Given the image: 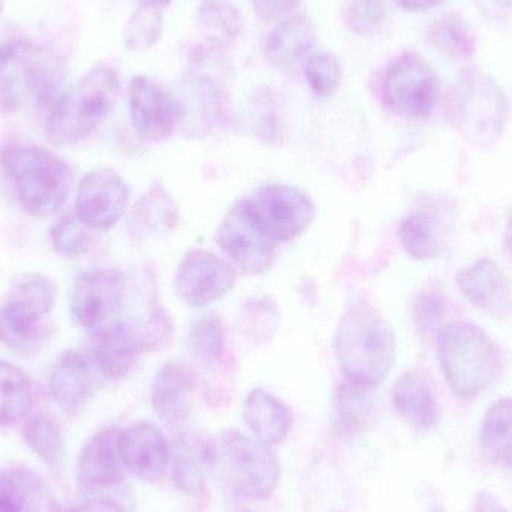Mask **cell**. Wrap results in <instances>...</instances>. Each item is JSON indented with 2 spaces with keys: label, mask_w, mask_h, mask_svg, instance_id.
I'll return each instance as SVG.
<instances>
[{
  "label": "cell",
  "mask_w": 512,
  "mask_h": 512,
  "mask_svg": "<svg viewBox=\"0 0 512 512\" xmlns=\"http://www.w3.org/2000/svg\"><path fill=\"white\" fill-rule=\"evenodd\" d=\"M51 396L65 414L77 415L93 394V375L89 363L78 352H66L54 367Z\"/></svg>",
  "instance_id": "cell-24"
},
{
  "label": "cell",
  "mask_w": 512,
  "mask_h": 512,
  "mask_svg": "<svg viewBox=\"0 0 512 512\" xmlns=\"http://www.w3.org/2000/svg\"><path fill=\"white\" fill-rule=\"evenodd\" d=\"M129 195L128 183L116 171H90L78 186L75 215L90 231H108L125 215Z\"/></svg>",
  "instance_id": "cell-14"
},
{
  "label": "cell",
  "mask_w": 512,
  "mask_h": 512,
  "mask_svg": "<svg viewBox=\"0 0 512 512\" xmlns=\"http://www.w3.org/2000/svg\"><path fill=\"white\" fill-rule=\"evenodd\" d=\"M135 209L140 221L152 230H164V228L170 230L174 228L179 218L173 198L158 186L150 189Z\"/></svg>",
  "instance_id": "cell-38"
},
{
  "label": "cell",
  "mask_w": 512,
  "mask_h": 512,
  "mask_svg": "<svg viewBox=\"0 0 512 512\" xmlns=\"http://www.w3.org/2000/svg\"><path fill=\"white\" fill-rule=\"evenodd\" d=\"M243 420L252 438L268 447L282 444L291 432L292 414L274 394L255 388L243 403Z\"/></svg>",
  "instance_id": "cell-23"
},
{
  "label": "cell",
  "mask_w": 512,
  "mask_h": 512,
  "mask_svg": "<svg viewBox=\"0 0 512 512\" xmlns=\"http://www.w3.org/2000/svg\"><path fill=\"white\" fill-rule=\"evenodd\" d=\"M89 231L77 215L62 216L51 228V246L63 258H81L87 254L92 242Z\"/></svg>",
  "instance_id": "cell-37"
},
{
  "label": "cell",
  "mask_w": 512,
  "mask_h": 512,
  "mask_svg": "<svg viewBox=\"0 0 512 512\" xmlns=\"http://www.w3.org/2000/svg\"><path fill=\"white\" fill-rule=\"evenodd\" d=\"M382 96L388 108L399 116L427 117L438 102V75L418 54H402L385 71Z\"/></svg>",
  "instance_id": "cell-10"
},
{
  "label": "cell",
  "mask_w": 512,
  "mask_h": 512,
  "mask_svg": "<svg viewBox=\"0 0 512 512\" xmlns=\"http://www.w3.org/2000/svg\"><path fill=\"white\" fill-rule=\"evenodd\" d=\"M462 294L486 312L498 313L508 300V283L504 271L493 259L481 258L457 274Z\"/></svg>",
  "instance_id": "cell-26"
},
{
  "label": "cell",
  "mask_w": 512,
  "mask_h": 512,
  "mask_svg": "<svg viewBox=\"0 0 512 512\" xmlns=\"http://www.w3.org/2000/svg\"><path fill=\"white\" fill-rule=\"evenodd\" d=\"M405 11L423 12L441 5L444 0H396Z\"/></svg>",
  "instance_id": "cell-46"
},
{
  "label": "cell",
  "mask_w": 512,
  "mask_h": 512,
  "mask_svg": "<svg viewBox=\"0 0 512 512\" xmlns=\"http://www.w3.org/2000/svg\"><path fill=\"white\" fill-rule=\"evenodd\" d=\"M120 430H99L78 456L77 480L84 489L105 490L125 480V466L119 451Z\"/></svg>",
  "instance_id": "cell-18"
},
{
  "label": "cell",
  "mask_w": 512,
  "mask_h": 512,
  "mask_svg": "<svg viewBox=\"0 0 512 512\" xmlns=\"http://www.w3.org/2000/svg\"><path fill=\"white\" fill-rule=\"evenodd\" d=\"M35 405V387L29 376L14 364L0 360V427L14 426Z\"/></svg>",
  "instance_id": "cell-30"
},
{
  "label": "cell",
  "mask_w": 512,
  "mask_h": 512,
  "mask_svg": "<svg viewBox=\"0 0 512 512\" xmlns=\"http://www.w3.org/2000/svg\"><path fill=\"white\" fill-rule=\"evenodd\" d=\"M23 438L27 447L45 465H59L65 453L62 429L50 415L38 414L27 421L23 430Z\"/></svg>",
  "instance_id": "cell-33"
},
{
  "label": "cell",
  "mask_w": 512,
  "mask_h": 512,
  "mask_svg": "<svg viewBox=\"0 0 512 512\" xmlns=\"http://www.w3.org/2000/svg\"><path fill=\"white\" fill-rule=\"evenodd\" d=\"M119 451L126 471L147 484L159 483L170 465L168 439L149 421L120 430Z\"/></svg>",
  "instance_id": "cell-16"
},
{
  "label": "cell",
  "mask_w": 512,
  "mask_h": 512,
  "mask_svg": "<svg viewBox=\"0 0 512 512\" xmlns=\"http://www.w3.org/2000/svg\"><path fill=\"white\" fill-rule=\"evenodd\" d=\"M125 279L114 270L84 273L72 286L69 313L80 327L96 331L114 322L125 301Z\"/></svg>",
  "instance_id": "cell-13"
},
{
  "label": "cell",
  "mask_w": 512,
  "mask_h": 512,
  "mask_svg": "<svg viewBox=\"0 0 512 512\" xmlns=\"http://www.w3.org/2000/svg\"><path fill=\"white\" fill-rule=\"evenodd\" d=\"M474 3L487 21L505 24L510 20L512 0H474Z\"/></svg>",
  "instance_id": "cell-43"
},
{
  "label": "cell",
  "mask_w": 512,
  "mask_h": 512,
  "mask_svg": "<svg viewBox=\"0 0 512 512\" xmlns=\"http://www.w3.org/2000/svg\"><path fill=\"white\" fill-rule=\"evenodd\" d=\"M129 114L135 134L149 143L168 140L183 123L179 96L144 75L129 84Z\"/></svg>",
  "instance_id": "cell-11"
},
{
  "label": "cell",
  "mask_w": 512,
  "mask_h": 512,
  "mask_svg": "<svg viewBox=\"0 0 512 512\" xmlns=\"http://www.w3.org/2000/svg\"><path fill=\"white\" fill-rule=\"evenodd\" d=\"M399 240L406 254L415 259H433L444 254V227L441 219L429 212H417L403 219Z\"/></svg>",
  "instance_id": "cell-29"
},
{
  "label": "cell",
  "mask_w": 512,
  "mask_h": 512,
  "mask_svg": "<svg viewBox=\"0 0 512 512\" xmlns=\"http://www.w3.org/2000/svg\"><path fill=\"white\" fill-rule=\"evenodd\" d=\"M255 14L262 21H280L300 6L301 0H251Z\"/></svg>",
  "instance_id": "cell-42"
},
{
  "label": "cell",
  "mask_w": 512,
  "mask_h": 512,
  "mask_svg": "<svg viewBox=\"0 0 512 512\" xmlns=\"http://www.w3.org/2000/svg\"><path fill=\"white\" fill-rule=\"evenodd\" d=\"M206 462L222 489L239 501H267L282 474L273 448L237 430L207 442Z\"/></svg>",
  "instance_id": "cell-3"
},
{
  "label": "cell",
  "mask_w": 512,
  "mask_h": 512,
  "mask_svg": "<svg viewBox=\"0 0 512 512\" xmlns=\"http://www.w3.org/2000/svg\"><path fill=\"white\" fill-rule=\"evenodd\" d=\"M216 242L233 264L246 274L265 273L276 258V243L258 227L245 203L228 210L219 225Z\"/></svg>",
  "instance_id": "cell-12"
},
{
  "label": "cell",
  "mask_w": 512,
  "mask_h": 512,
  "mask_svg": "<svg viewBox=\"0 0 512 512\" xmlns=\"http://www.w3.org/2000/svg\"><path fill=\"white\" fill-rule=\"evenodd\" d=\"M237 282V271L224 259L207 251H192L180 262L174 288L180 300L206 307L224 298Z\"/></svg>",
  "instance_id": "cell-15"
},
{
  "label": "cell",
  "mask_w": 512,
  "mask_h": 512,
  "mask_svg": "<svg viewBox=\"0 0 512 512\" xmlns=\"http://www.w3.org/2000/svg\"><path fill=\"white\" fill-rule=\"evenodd\" d=\"M207 442L198 456H195V451L189 444H183L185 451H179L174 456L173 481L177 489L185 495L201 496L206 493L207 475L204 466H207Z\"/></svg>",
  "instance_id": "cell-36"
},
{
  "label": "cell",
  "mask_w": 512,
  "mask_h": 512,
  "mask_svg": "<svg viewBox=\"0 0 512 512\" xmlns=\"http://www.w3.org/2000/svg\"><path fill=\"white\" fill-rule=\"evenodd\" d=\"M397 415L417 430H432L439 423V403L435 385L426 373L408 370L393 387Z\"/></svg>",
  "instance_id": "cell-21"
},
{
  "label": "cell",
  "mask_w": 512,
  "mask_h": 512,
  "mask_svg": "<svg viewBox=\"0 0 512 512\" xmlns=\"http://www.w3.org/2000/svg\"><path fill=\"white\" fill-rule=\"evenodd\" d=\"M316 33L306 15L295 14L280 20L268 33L265 56L279 68L297 65L315 45Z\"/></svg>",
  "instance_id": "cell-25"
},
{
  "label": "cell",
  "mask_w": 512,
  "mask_h": 512,
  "mask_svg": "<svg viewBox=\"0 0 512 512\" xmlns=\"http://www.w3.org/2000/svg\"><path fill=\"white\" fill-rule=\"evenodd\" d=\"M504 243L505 246H507L508 251H510L512 255V216L510 218V221L507 222V227H505Z\"/></svg>",
  "instance_id": "cell-47"
},
{
  "label": "cell",
  "mask_w": 512,
  "mask_h": 512,
  "mask_svg": "<svg viewBox=\"0 0 512 512\" xmlns=\"http://www.w3.org/2000/svg\"><path fill=\"white\" fill-rule=\"evenodd\" d=\"M448 117L460 137L475 149H492L504 135L508 99L498 81L477 68H469L451 87Z\"/></svg>",
  "instance_id": "cell-7"
},
{
  "label": "cell",
  "mask_w": 512,
  "mask_h": 512,
  "mask_svg": "<svg viewBox=\"0 0 512 512\" xmlns=\"http://www.w3.org/2000/svg\"><path fill=\"white\" fill-rule=\"evenodd\" d=\"M162 8L140 3L129 18L123 32V42L129 51H146L155 47L162 36Z\"/></svg>",
  "instance_id": "cell-34"
},
{
  "label": "cell",
  "mask_w": 512,
  "mask_h": 512,
  "mask_svg": "<svg viewBox=\"0 0 512 512\" xmlns=\"http://www.w3.org/2000/svg\"><path fill=\"white\" fill-rule=\"evenodd\" d=\"M0 512H59L51 487L27 468L0 469Z\"/></svg>",
  "instance_id": "cell-22"
},
{
  "label": "cell",
  "mask_w": 512,
  "mask_h": 512,
  "mask_svg": "<svg viewBox=\"0 0 512 512\" xmlns=\"http://www.w3.org/2000/svg\"><path fill=\"white\" fill-rule=\"evenodd\" d=\"M65 63L54 51L27 39L0 45V104L11 111H48L62 95Z\"/></svg>",
  "instance_id": "cell-2"
},
{
  "label": "cell",
  "mask_w": 512,
  "mask_h": 512,
  "mask_svg": "<svg viewBox=\"0 0 512 512\" xmlns=\"http://www.w3.org/2000/svg\"><path fill=\"white\" fill-rule=\"evenodd\" d=\"M195 387L197 379L191 367L180 361H168L153 379L150 393L153 411L168 426H180L191 412Z\"/></svg>",
  "instance_id": "cell-19"
},
{
  "label": "cell",
  "mask_w": 512,
  "mask_h": 512,
  "mask_svg": "<svg viewBox=\"0 0 512 512\" xmlns=\"http://www.w3.org/2000/svg\"><path fill=\"white\" fill-rule=\"evenodd\" d=\"M375 415L372 388L348 384L337 388L333 400L334 432L342 438H354L363 433Z\"/></svg>",
  "instance_id": "cell-27"
},
{
  "label": "cell",
  "mask_w": 512,
  "mask_h": 512,
  "mask_svg": "<svg viewBox=\"0 0 512 512\" xmlns=\"http://www.w3.org/2000/svg\"><path fill=\"white\" fill-rule=\"evenodd\" d=\"M304 512H354L351 484L334 460L319 457L307 469Z\"/></svg>",
  "instance_id": "cell-20"
},
{
  "label": "cell",
  "mask_w": 512,
  "mask_h": 512,
  "mask_svg": "<svg viewBox=\"0 0 512 512\" xmlns=\"http://www.w3.org/2000/svg\"><path fill=\"white\" fill-rule=\"evenodd\" d=\"M480 447L489 462L512 466V397L489 406L480 429Z\"/></svg>",
  "instance_id": "cell-28"
},
{
  "label": "cell",
  "mask_w": 512,
  "mask_h": 512,
  "mask_svg": "<svg viewBox=\"0 0 512 512\" xmlns=\"http://www.w3.org/2000/svg\"><path fill=\"white\" fill-rule=\"evenodd\" d=\"M0 167L11 180L18 203L27 215L50 218L68 200L71 167L50 150L21 144L2 147Z\"/></svg>",
  "instance_id": "cell-4"
},
{
  "label": "cell",
  "mask_w": 512,
  "mask_h": 512,
  "mask_svg": "<svg viewBox=\"0 0 512 512\" xmlns=\"http://www.w3.org/2000/svg\"><path fill=\"white\" fill-rule=\"evenodd\" d=\"M309 89L318 98H330L340 83V66L333 54L319 53L310 56L304 65Z\"/></svg>",
  "instance_id": "cell-39"
},
{
  "label": "cell",
  "mask_w": 512,
  "mask_h": 512,
  "mask_svg": "<svg viewBox=\"0 0 512 512\" xmlns=\"http://www.w3.org/2000/svg\"><path fill=\"white\" fill-rule=\"evenodd\" d=\"M258 227L274 243L289 242L306 233L315 219V204L297 186L267 185L245 201Z\"/></svg>",
  "instance_id": "cell-9"
},
{
  "label": "cell",
  "mask_w": 512,
  "mask_h": 512,
  "mask_svg": "<svg viewBox=\"0 0 512 512\" xmlns=\"http://www.w3.org/2000/svg\"><path fill=\"white\" fill-rule=\"evenodd\" d=\"M56 301L53 282L41 274H24L15 280L0 309V339L11 351L33 354L47 340L45 316Z\"/></svg>",
  "instance_id": "cell-8"
},
{
  "label": "cell",
  "mask_w": 512,
  "mask_h": 512,
  "mask_svg": "<svg viewBox=\"0 0 512 512\" xmlns=\"http://www.w3.org/2000/svg\"><path fill=\"white\" fill-rule=\"evenodd\" d=\"M438 358L451 391L460 399L481 396L501 376L498 346L480 327L466 322L439 331Z\"/></svg>",
  "instance_id": "cell-6"
},
{
  "label": "cell",
  "mask_w": 512,
  "mask_h": 512,
  "mask_svg": "<svg viewBox=\"0 0 512 512\" xmlns=\"http://www.w3.org/2000/svg\"><path fill=\"white\" fill-rule=\"evenodd\" d=\"M387 8L384 0H351L346 12L349 29L358 35L375 32L384 23Z\"/></svg>",
  "instance_id": "cell-40"
},
{
  "label": "cell",
  "mask_w": 512,
  "mask_h": 512,
  "mask_svg": "<svg viewBox=\"0 0 512 512\" xmlns=\"http://www.w3.org/2000/svg\"><path fill=\"white\" fill-rule=\"evenodd\" d=\"M66 512H128L122 505L108 499H89L74 505Z\"/></svg>",
  "instance_id": "cell-44"
},
{
  "label": "cell",
  "mask_w": 512,
  "mask_h": 512,
  "mask_svg": "<svg viewBox=\"0 0 512 512\" xmlns=\"http://www.w3.org/2000/svg\"><path fill=\"white\" fill-rule=\"evenodd\" d=\"M334 349L348 382L373 388L384 382L393 369L396 333L372 304H355L340 318Z\"/></svg>",
  "instance_id": "cell-1"
},
{
  "label": "cell",
  "mask_w": 512,
  "mask_h": 512,
  "mask_svg": "<svg viewBox=\"0 0 512 512\" xmlns=\"http://www.w3.org/2000/svg\"><path fill=\"white\" fill-rule=\"evenodd\" d=\"M471 512H508L507 508L501 504L498 498L492 493L481 490L477 496H475L474 507Z\"/></svg>",
  "instance_id": "cell-45"
},
{
  "label": "cell",
  "mask_w": 512,
  "mask_h": 512,
  "mask_svg": "<svg viewBox=\"0 0 512 512\" xmlns=\"http://www.w3.org/2000/svg\"><path fill=\"white\" fill-rule=\"evenodd\" d=\"M417 322L421 330L433 331L439 327L445 315L444 298L435 292L421 294L417 303Z\"/></svg>",
  "instance_id": "cell-41"
},
{
  "label": "cell",
  "mask_w": 512,
  "mask_h": 512,
  "mask_svg": "<svg viewBox=\"0 0 512 512\" xmlns=\"http://www.w3.org/2000/svg\"><path fill=\"white\" fill-rule=\"evenodd\" d=\"M189 349L203 364H215L221 360L227 345L224 325L216 315H204L195 321L189 331Z\"/></svg>",
  "instance_id": "cell-35"
},
{
  "label": "cell",
  "mask_w": 512,
  "mask_h": 512,
  "mask_svg": "<svg viewBox=\"0 0 512 512\" xmlns=\"http://www.w3.org/2000/svg\"><path fill=\"white\" fill-rule=\"evenodd\" d=\"M143 3H149V5L158 6V8H162V6L168 5L171 0H141Z\"/></svg>",
  "instance_id": "cell-48"
},
{
  "label": "cell",
  "mask_w": 512,
  "mask_h": 512,
  "mask_svg": "<svg viewBox=\"0 0 512 512\" xmlns=\"http://www.w3.org/2000/svg\"><path fill=\"white\" fill-rule=\"evenodd\" d=\"M90 351L102 375L108 379H123L147 351V345L141 328L114 321L93 333Z\"/></svg>",
  "instance_id": "cell-17"
},
{
  "label": "cell",
  "mask_w": 512,
  "mask_h": 512,
  "mask_svg": "<svg viewBox=\"0 0 512 512\" xmlns=\"http://www.w3.org/2000/svg\"><path fill=\"white\" fill-rule=\"evenodd\" d=\"M3 5H5V0H0V12H2Z\"/></svg>",
  "instance_id": "cell-49"
},
{
  "label": "cell",
  "mask_w": 512,
  "mask_h": 512,
  "mask_svg": "<svg viewBox=\"0 0 512 512\" xmlns=\"http://www.w3.org/2000/svg\"><path fill=\"white\" fill-rule=\"evenodd\" d=\"M426 39L439 54L451 60L471 59L477 51L474 30L459 14H445L433 21Z\"/></svg>",
  "instance_id": "cell-31"
},
{
  "label": "cell",
  "mask_w": 512,
  "mask_h": 512,
  "mask_svg": "<svg viewBox=\"0 0 512 512\" xmlns=\"http://www.w3.org/2000/svg\"><path fill=\"white\" fill-rule=\"evenodd\" d=\"M197 27L210 47H228L239 38L243 29L240 12L219 0H206L197 12Z\"/></svg>",
  "instance_id": "cell-32"
},
{
  "label": "cell",
  "mask_w": 512,
  "mask_h": 512,
  "mask_svg": "<svg viewBox=\"0 0 512 512\" xmlns=\"http://www.w3.org/2000/svg\"><path fill=\"white\" fill-rule=\"evenodd\" d=\"M120 93L116 69L99 65L62 93L45 116V132L54 146H71L105 122Z\"/></svg>",
  "instance_id": "cell-5"
}]
</instances>
